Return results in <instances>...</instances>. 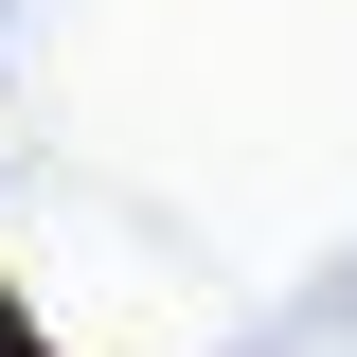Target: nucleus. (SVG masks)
Instances as JSON below:
<instances>
[]
</instances>
